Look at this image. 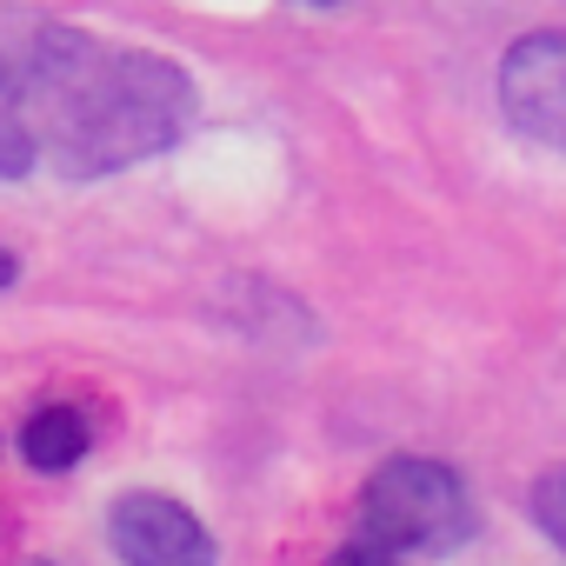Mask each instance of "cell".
<instances>
[{
  "mask_svg": "<svg viewBox=\"0 0 566 566\" xmlns=\"http://www.w3.org/2000/svg\"><path fill=\"white\" fill-rule=\"evenodd\" d=\"M321 8H334V0H321Z\"/></svg>",
  "mask_w": 566,
  "mask_h": 566,
  "instance_id": "8",
  "label": "cell"
},
{
  "mask_svg": "<svg viewBox=\"0 0 566 566\" xmlns=\"http://www.w3.org/2000/svg\"><path fill=\"white\" fill-rule=\"evenodd\" d=\"M107 533L127 566H213L207 526L167 493H120L107 513Z\"/></svg>",
  "mask_w": 566,
  "mask_h": 566,
  "instance_id": "4",
  "label": "cell"
},
{
  "mask_svg": "<svg viewBox=\"0 0 566 566\" xmlns=\"http://www.w3.org/2000/svg\"><path fill=\"white\" fill-rule=\"evenodd\" d=\"M500 107L533 147L566 154V34H526L506 48Z\"/></svg>",
  "mask_w": 566,
  "mask_h": 566,
  "instance_id": "3",
  "label": "cell"
},
{
  "mask_svg": "<svg viewBox=\"0 0 566 566\" xmlns=\"http://www.w3.org/2000/svg\"><path fill=\"white\" fill-rule=\"evenodd\" d=\"M533 520L566 546V467H553V473L533 480Z\"/></svg>",
  "mask_w": 566,
  "mask_h": 566,
  "instance_id": "6",
  "label": "cell"
},
{
  "mask_svg": "<svg viewBox=\"0 0 566 566\" xmlns=\"http://www.w3.org/2000/svg\"><path fill=\"white\" fill-rule=\"evenodd\" d=\"M8 67V94L61 174H120L167 154L193 120V81L147 48H120L74 28H41Z\"/></svg>",
  "mask_w": 566,
  "mask_h": 566,
  "instance_id": "1",
  "label": "cell"
},
{
  "mask_svg": "<svg viewBox=\"0 0 566 566\" xmlns=\"http://www.w3.org/2000/svg\"><path fill=\"white\" fill-rule=\"evenodd\" d=\"M327 566H400V553L387 546V539H374V533H360V539H347Z\"/></svg>",
  "mask_w": 566,
  "mask_h": 566,
  "instance_id": "7",
  "label": "cell"
},
{
  "mask_svg": "<svg viewBox=\"0 0 566 566\" xmlns=\"http://www.w3.org/2000/svg\"><path fill=\"white\" fill-rule=\"evenodd\" d=\"M360 533L387 539L394 553H447L473 533V506L453 467L440 460H387L360 493Z\"/></svg>",
  "mask_w": 566,
  "mask_h": 566,
  "instance_id": "2",
  "label": "cell"
},
{
  "mask_svg": "<svg viewBox=\"0 0 566 566\" xmlns=\"http://www.w3.org/2000/svg\"><path fill=\"white\" fill-rule=\"evenodd\" d=\"M21 453H28V467H41V473H67V467L87 453V420H81L74 407H41V413L21 427Z\"/></svg>",
  "mask_w": 566,
  "mask_h": 566,
  "instance_id": "5",
  "label": "cell"
}]
</instances>
